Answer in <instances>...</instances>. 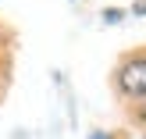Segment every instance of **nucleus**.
I'll use <instances>...</instances> for the list:
<instances>
[{
    "label": "nucleus",
    "mask_w": 146,
    "mask_h": 139,
    "mask_svg": "<svg viewBox=\"0 0 146 139\" xmlns=\"http://www.w3.org/2000/svg\"><path fill=\"white\" fill-rule=\"evenodd\" d=\"M118 89L125 96H146V57H132L118 71Z\"/></svg>",
    "instance_id": "obj_1"
},
{
    "label": "nucleus",
    "mask_w": 146,
    "mask_h": 139,
    "mask_svg": "<svg viewBox=\"0 0 146 139\" xmlns=\"http://www.w3.org/2000/svg\"><path fill=\"white\" fill-rule=\"evenodd\" d=\"M139 121H143V125H146V107H139Z\"/></svg>",
    "instance_id": "obj_2"
},
{
    "label": "nucleus",
    "mask_w": 146,
    "mask_h": 139,
    "mask_svg": "<svg viewBox=\"0 0 146 139\" xmlns=\"http://www.w3.org/2000/svg\"><path fill=\"white\" fill-rule=\"evenodd\" d=\"M93 139H104V136H93Z\"/></svg>",
    "instance_id": "obj_3"
}]
</instances>
